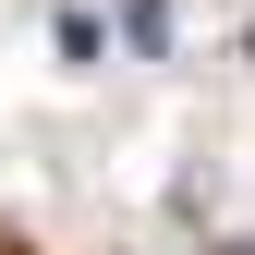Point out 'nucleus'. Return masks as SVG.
Instances as JSON below:
<instances>
[{
    "label": "nucleus",
    "instance_id": "obj_1",
    "mask_svg": "<svg viewBox=\"0 0 255 255\" xmlns=\"http://www.w3.org/2000/svg\"><path fill=\"white\" fill-rule=\"evenodd\" d=\"M122 37H134V49L158 61V49H170V0H122Z\"/></svg>",
    "mask_w": 255,
    "mask_h": 255
},
{
    "label": "nucleus",
    "instance_id": "obj_2",
    "mask_svg": "<svg viewBox=\"0 0 255 255\" xmlns=\"http://www.w3.org/2000/svg\"><path fill=\"white\" fill-rule=\"evenodd\" d=\"M49 49H61V61H98V12H73V0H61V12H49Z\"/></svg>",
    "mask_w": 255,
    "mask_h": 255
},
{
    "label": "nucleus",
    "instance_id": "obj_3",
    "mask_svg": "<svg viewBox=\"0 0 255 255\" xmlns=\"http://www.w3.org/2000/svg\"><path fill=\"white\" fill-rule=\"evenodd\" d=\"M243 61H255V37H243Z\"/></svg>",
    "mask_w": 255,
    "mask_h": 255
}]
</instances>
